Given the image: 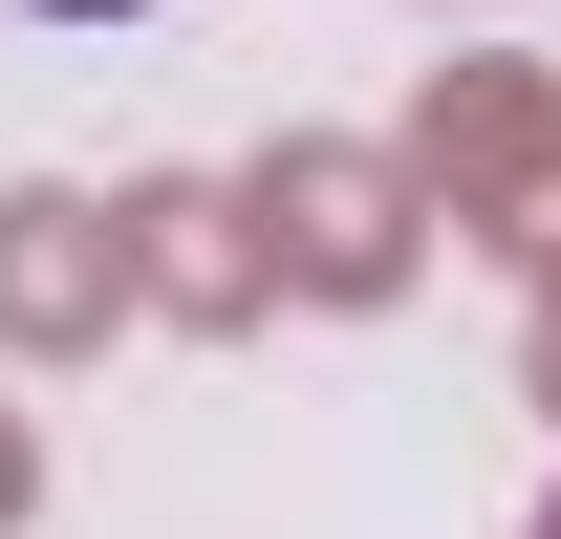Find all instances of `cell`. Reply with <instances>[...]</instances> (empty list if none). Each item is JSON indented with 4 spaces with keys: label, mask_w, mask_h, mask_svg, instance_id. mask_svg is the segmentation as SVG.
<instances>
[{
    "label": "cell",
    "mask_w": 561,
    "mask_h": 539,
    "mask_svg": "<svg viewBox=\"0 0 561 539\" xmlns=\"http://www.w3.org/2000/svg\"><path fill=\"white\" fill-rule=\"evenodd\" d=\"M22 22H151V0H22Z\"/></svg>",
    "instance_id": "cell-1"
},
{
    "label": "cell",
    "mask_w": 561,
    "mask_h": 539,
    "mask_svg": "<svg viewBox=\"0 0 561 539\" xmlns=\"http://www.w3.org/2000/svg\"><path fill=\"white\" fill-rule=\"evenodd\" d=\"M540 539H561V496H540Z\"/></svg>",
    "instance_id": "cell-2"
}]
</instances>
